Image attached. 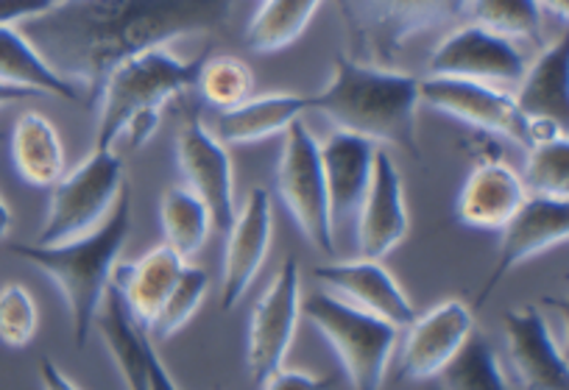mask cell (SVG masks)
Masks as SVG:
<instances>
[{"mask_svg":"<svg viewBox=\"0 0 569 390\" xmlns=\"http://www.w3.org/2000/svg\"><path fill=\"white\" fill-rule=\"evenodd\" d=\"M405 329L408 334H405L397 379L425 382L439 377L456 360L469 334L475 332V312L463 299H447L425 316H416Z\"/></svg>","mask_w":569,"mask_h":390,"instance_id":"cell-12","label":"cell"},{"mask_svg":"<svg viewBox=\"0 0 569 390\" xmlns=\"http://www.w3.org/2000/svg\"><path fill=\"white\" fill-rule=\"evenodd\" d=\"M149 382H151V390H179V384L173 382L171 371H168L166 362H162L160 354H157L154 340H151L149 346Z\"/></svg>","mask_w":569,"mask_h":390,"instance_id":"cell-38","label":"cell"},{"mask_svg":"<svg viewBox=\"0 0 569 390\" xmlns=\"http://www.w3.org/2000/svg\"><path fill=\"white\" fill-rule=\"evenodd\" d=\"M541 3L536 0H475L463 3V18L469 26L502 37V40L541 42Z\"/></svg>","mask_w":569,"mask_h":390,"instance_id":"cell-29","label":"cell"},{"mask_svg":"<svg viewBox=\"0 0 569 390\" xmlns=\"http://www.w3.org/2000/svg\"><path fill=\"white\" fill-rule=\"evenodd\" d=\"M188 262L173 254L166 243L142 254L140 260L118 266L112 273V288L118 290L131 323L149 332L151 323L160 316L162 304L171 296L173 284L182 277Z\"/></svg>","mask_w":569,"mask_h":390,"instance_id":"cell-21","label":"cell"},{"mask_svg":"<svg viewBox=\"0 0 569 390\" xmlns=\"http://www.w3.org/2000/svg\"><path fill=\"white\" fill-rule=\"evenodd\" d=\"M160 120H162V109H149V112L134 114V118L123 126L118 142H126V148H129V151H140V148L157 134V129H160Z\"/></svg>","mask_w":569,"mask_h":390,"instance_id":"cell-36","label":"cell"},{"mask_svg":"<svg viewBox=\"0 0 569 390\" xmlns=\"http://www.w3.org/2000/svg\"><path fill=\"white\" fill-rule=\"evenodd\" d=\"M277 192L308 243L321 254H336V229L330 218L319 140L302 120L284 131L277 162Z\"/></svg>","mask_w":569,"mask_h":390,"instance_id":"cell-7","label":"cell"},{"mask_svg":"<svg viewBox=\"0 0 569 390\" xmlns=\"http://www.w3.org/2000/svg\"><path fill=\"white\" fill-rule=\"evenodd\" d=\"M310 109H313L310 96H293V92L249 98L240 107L221 112L212 134L223 146H251V142H262L273 134H284Z\"/></svg>","mask_w":569,"mask_h":390,"instance_id":"cell-22","label":"cell"},{"mask_svg":"<svg viewBox=\"0 0 569 390\" xmlns=\"http://www.w3.org/2000/svg\"><path fill=\"white\" fill-rule=\"evenodd\" d=\"M126 187V162L118 151H98L51 187L48 216L34 246H62L96 232L114 210Z\"/></svg>","mask_w":569,"mask_h":390,"instance_id":"cell-6","label":"cell"},{"mask_svg":"<svg viewBox=\"0 0 569 390\" xmlns=\"http://www.w3.org/2000/svg\"><path fill=\"white\" fill-rule=\"evenodd\" d=\"M319 151L332 229L338 232V227H349L358 218L366 190H369L371 170H375L377 146L363 137L347 134V131H332L321 142Z\"/></svg>","mask_w":569,"mask_h":390,"instance_id":"cell-20","label":"cell"},{"mask_svg":"<svg viewBox=\"0 0 569 390\" xmlns=\"http://www.w3.org/2000/svg\"><path fill=\"white\" fill-rule=\"evenodd\" d=\"M177 164L188 181V190L199 196L201 204L210 210L212 229L227 234L234 216V184L232 157L227 146L201 123L199 112H190L177 131Z\"/></svg>","mask_w":569,"mask_h":390,"instance_id":"cell-9","label":"cell"},{"mask_svg":"<svg viewBox=\"0 0 569 390\" xmlns=\"http://www.w3.org/2000/svg\"><path fill=\"white\" fill-rule=\"evenodd\" d=\"M204 53L196 59L173 57L168 48H151L120 62L107 76L98 96V151H114L120 131L134 114L162 109L171 98L196 90Z\"/></svg>","mask_w":569,"mask_h":390,"instance_id":"cell-4","label":"cell"},{"mask_svg":"<svg viewBox=\"0 0 569 390\" xmlns=\"http://www.w3.org/2000/svg\"><path fill=\"white\" fill-rule=\"evenodd\" d=\"M419 101L447 118L506 137L528 151V118L519 112L511 92L500 90V87L427 76L419 81Z\"/></svg>","mask_w":569,"mask_h":390,"instance_id":"cell-10","label":"cell"},{"mask_svg":"<svg viewBox=\"0 0 569 390\" xmlns=\"http://www.w3.org/2000/svg\"><path fill=\"white\" fill-rule=\"evenodd\" d=\"M201 96V101L210 103V107L229 112V109L240 107L251 98L254 92V73H251L249 64L238 57H207L201 62L199 79H196V90Z\"/></svg>","mask_w":569,"mask_h":390,"instance_id":"cell-30","label":"cell"},{"mask_svg":"<svg viewBox=\"0 0 569 390\" xmlns=\"http://www.w3.org/2000/svg\"><path fill=\"white\" fill-rule=\"evenodd\" d=\"M410 218L405 204L402 173L386 148H377L369 190L355 218V240L360 260L380 262L408 238Z\"/></svg>","mask_w":569,"mask_h":390,"instance_id":"cell-15","label":"cell"},{"mask_svg":"<svg viewBox=\"0 0 569 390\" xmlns=\"http://www.w3.org/2000/svg\"><path fill=\"white\" fill-rule=\"evenodd\" d=\"M313 277L316 282L325 284L327 293L343 296L341 301L369 312V316L382 318L391 327H410V321L416 318L413 304L382 262L352 260L316 266Z\"/></svg>","mask_w":569,"mask_h":390,"instance_id":"cell-18","label":"cell"},{"mask_svg":"<svg viewBox=\"0 0 569 390\" xmlns=\"http://www.w3.org/2000/svg\"><path fill=\"white\" fill-rule=\"evenodd\" d=\"M500 249H497V262L491 268L489 279L480 288L478 299H475L472 312L483 310L486 301L495 296L502 279L519 268L522 262L533 260L541 251L552 249L558 243H567L569 238V201H552V199H536L530 196L522 204V210L511 218L506 229H502Z\"/></svg>","mask_w":569,"mask_h":390,"instance_id":"cell-13","label":"cell"},{"mask_svg":"<svg viewBox=\"0 0 569 390\" xmlns=\"http://www.w3.org/2000/svg\"><path fill=\"white\" fill-rule=\"evenodd\" d=\"M302 316L336 351L352 390H382L399 340L397 327L347 304L327 290L302 299Z\"/></svg>","mask_w":569,"mask_h":390,"instance_id":"cell-5","label":"cell"},{"mask_svg":"<svg viewBox=\"0 0 569 390\" xmlns=\"http://www.w3.org/2000/svg\"><path fill=\"white\" fill-rule=\"evenodd\" d=\"M439 388L436 390H511L500 368L495 346L483 332L475 329L456 360L439 373Z\"/></svg>","mask_w":569,"mask_h":390,"instance_id":"cell-28","label":"cell"},{"mask_svg":"<svg viewBox=\"0 0 569 390\" xmlns=\"http://www.w3.org/2000/svg\"><path fill=\"white\" fill-rule=\"evenodd\" d=\"M273 238L271 192L266 187H254L246 204L234 216L232 229L227 232L221 271V310L229 312L246 299L254 284L257 273L266 266L268 249Z\"/></svg>","mask_w":569,"mask_h":390,"instance_id":"cell-16","label":"cell"},{"mask_svg":"<svg viewBox=\"0 0 569 390\" xmlns=\"http://www.w3.org/2000/svg\"><path fill=\"white\" fill-rule=\"evenodd\" d=\"M528 120H552L567 129L569 118V40L552 42L533 64H528L513 96Z\"/></svg>","mask_w":569,"mask_h":390,"instance_id":"cell-23","label":"cell"},{"mask_svg":"<svg viewBox=\"0 0 569 390\" xmlns=\"http://www.w3.org/2000/svg\"><path fill=\"white\" fill-rule=\"evenodd\" d=\"M131 234V187L120 190L114 210L96 232L76 238L62 246H9L20 260L40 268L59 288L70 312V327L79 349H84L96 332V318L112 288V273L118 268L120 251Z\"/></svg>","mask_w":569,"mask_h":390,"instance_id":"cell-3","label":"cell"},{"mask_svg":"<svg viewBox=\"0 0 569 390\" xmlns=\"http://www.w3.org/2000/svg\"><path fill=\"white\" fill-rule=\"evenodd\" d=\"M427 70L436 79H463L480 84H519L528 70L517 42L489 34L478 26H458L436 46L427 59Z\"/></svg>","mask_w":569,"mask_h":390,"instance_id":"cell-11","label":"cell"},{"mask_svg":"<svg viewBox=\"0 0 569 390\" xmlns=\"http://www.w3.org/2000/svg\"><path fill=\"white\" fill-rule=\"evenodd\" d=\"M40 327V312L23 284L0 288V343L9 349H26Z\"/></svg>","mask_w":569,"mask_h":390,"instance_id":"cell-33","label":"cell"},{"mask_svg":"<svg viewBox=\"0 0 569 390\" xmlns=\"http://www.w3.org/2000/svg\"><path fill=\"white\" fill-rule=\"evenodd\" d=\"M12 223H14V216H12V207L3 201V196H0V240L7 238L9 232H12Z\"/></svg>","mask_w":569,"mask_h":390,"instance_id":"cell-40","label":"cell"},{"mask_svg":"<svg viewBox=\"0 0 569 390\" xmlns=\"http://www.w3.org/2000/svg\"><path fill=\"white\" fill-rule=\"evenodd\" d=\"M14 170L26 184L37 190H51L68 170H64V146L57 126L42 112H23L9 134Z\"/></svg>","mask_w":569,"mask_h":390,"instance_id":"cell-24","label":"cell"},{"mask_svg":"<svg viewBox=\"0 0 569 390\" xmlns=\"http://www.w3.org/2000/svg\"><path fill=\"white\" fill-rule=\"evenodd\" d=\"M419 81L410 73L363 64L352 57L332 59V76L310 107L325 114L336 131L363 137L377 148L393 146L421 159L419 129Z\"/></svg>","mask_w":569,"mask_h":390,"instance_id":"cell-2","label":"cell"},{"mask_svg":"<svg viewBox=\"0 0 569 390\" xmlns=\"http://www.w3.org/2000/svg\"><path fill=\"white\" fill-rule=\"evenodd\" d=\"M0 84L34 96H57L62 101H81L84 92L59 76L20 29H0Z\"/></svg>","mask_w":569,"mask_h":390,"instance_id":"cell-25","label":"cell"},{"mask_svg":"<svg viewBox=\"0 0 569 390\" xmlns=\"http://www.w3.org/2000/svg\"><path fill=\"white\" fill-rule=\"evenodd\" d=\"M299 266L293 257L282 262L277 279L257 299L246 329V368L257 384L284 368V357L297 338L302 318V293H299Z\"/></svg>","mask_w":569,"mask_h":390,"instance_id":"cell-8","label":"cell"},{"mask_svg":"<svg viewBox=\"0 0 569 390\" xmlns=\"http://www.w3.org/2000/svg\"><path fill=\"white\" fill-rule=\"evenodd\" d=\"M0 142H3V134H0Z\"/></svg>","mask_w":569,"mask_h":390,"instance_id":"cell-41","label":"cell"},{"mask_svg":"<svg viewBox=\"0 0 569 390\" xmlns=\"http://www.w3.org/2000/svg\"><path fill=\"white\" fill-rule=\"evenodd\" d=\"M321 3L316 0H266L246 26L243 42L257 53H279L308 31Z\"/></svg>","mask_w":569,"mask_h":390,"instance_id":"cell-26","label":"cell"},{"mask_svg":"<svg viewBox=\"0 0 569 390\" xmlns=\"http://www.w3.org/2000/svg\"><path fill=\"white\" fill-rule=\"evenodd\" d=\"M232 20V3L207 0H98L59 3L34 20L29 37L59 76L73 81L96 107L107 76L126 59L166 48L182 37L218 31Z\"/></svg>","mask_w":569,"mask_h":390,"instance_id":"cell-1","label":"cell"},{"mask_svg":"<svg viewBox=\"0 0 569 390\" xmlns=\"http://www.w3.org/2000/svg\"><path fill=\"white\" fill-rule=\"evenodd\" d=\"M40 384L42 390H81L51 357H42L40 360Z\"/></svg>","mask_w":569,"mask_h":390,"instance_id":"cell-37","label":"cell"},{"mask_svg":"<svg viewBox=\"0 0 569 390\" xmlns=\"http://www.w3.org/2000/svg\"><path fill=\"white\" fill-rule=\"evenodd\" d=\"M207 290H210V277H207L201 268L184 266L182 277H179V282L173 284L171 296H168L160 316H157V321L151 323V329L146 334H149L151 340L173 338V334H177L179 329L188 327L190 318L199 312Z\"/></svg>","mask_w":569,"mask_h":390,"instance_id":"cell-32","label":"cell"},{"mask_svg":"<svg viewBox=\"0 0 569 390\" xmlns=\"http://www.w3.org/2000/svg\"><path fill=\"white\" fill-rule=\"evenodd\" d=\"M332 384H336L332 377H313V373L279 368L260 384V390H332Z\"/></svg>","mask_w":569,"mask_h":390,"instance_id":"cell-35","label":"cell"},{"mask_svg":"<svg viewBox=\"0 0 569 390\" xmlns=\"http://www.w3.org/2000/svg\"><path fill=\"white\" fill-rule=\"evenodd\" d=\"M528 199L522 176L511 164L489 159V162L475 164L472 173L463 181L456 201V218L469 229L502 232Z\"/></svg>","mask_w":569,"mask_h":390,"instance_id":"cell-19","label":"cell"},{"mask_svg":"<svg viewBox=\"0 0 569 390\" xmlns=\"http://www.w3.org/2000/svg\"><path fill=\"white\" fill-rule=\"evenodd\" d=\"M343 18L355 42L388 64L413 34L461 20L463 3H343Z\"/></svg>","mask_w":569,"mask_h":390,"instance_id":"cell-14","label":"cell"},{"mask_svg":"<svg viewBox=\"0 0 569 390\" xmlns=\"http://www.w3.org/2000/svg\"><path fill=\"white\" fill-rule=\"evenodd\" d=\"M160 221L166 246L184 262L199 254L212 229L210 210L188 187H171L160 201Z\"/></svg>","mask_w":569,"mask_h":390,"instance_id":"cell-27","label":"cell"},{"mask_svg":"<svg viewBox=\"0 0 569 390\" xmlns=\"http://www.w3.org/2000/svg\"><path fill=\"white\" fill-rule=\"evenodd\" d=\"M506 354L522 390H569L567 357L536 304L508 310L502 318Z\"/></svg>","mask_w":569,"mask_h":390,"instance_id":"cell-17","label":"cell"},{"mask_svg":"<svg viewBox=\"0 0 569 390\" xmlns=\"http://www.w3.org/2000/svg\"><path fill=\"white\" fill-rule=\"evenodd\" d=\"M522 184L536 199L567 201L569 196V140L561 137L528 151Z\"/></svg>","mask_w":569,"mask_h":390,"instance_id":"cell-31","label":"cell"},{"mask_svg":"<svg viewBox=\"0 0 569 390\" xmlns=\"http://www.w3.org/2000/svg\"><path fill=\"white\" fill-rule=\"evenodd\" d=\"M57 0H0V29H18L20 23H34L57 9Z\"/></svg>","mask_w":569,"mask_h":390,"instance_id":"cell-34","label":"cell"},{"mask_svg":"<svg viewBox=\"0 0 569 390\" xmlns=\"http://www.w3.org/2000/svg\"><path fill=\"white\" fill-rule=\"evenodd\" d=\"M34 92H26V90H14V87H7L0 84V107H9V103H18V101H26V98H31Z\"/></svg>","mask_w":569,"mask_h":390,"instance_id":"cell-39","label":"cell"}]
</instances>
